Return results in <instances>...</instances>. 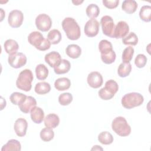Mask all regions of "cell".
<instances>
[{"mask_svg": "<svg viewBox=\"0 0 151 151\" xmlns=\"http://www.w3.org/2000/svg\"><path fill=\"white\" fill-rule=\"evenodd\" d=\"M35 74L38 80H44L48 77V70L44 64H40L35 67Z\"/></svg>", "mask_w": 151, "mask_h": 151, "instance_id": "25", "label": "cell"}, {"mask_svg": "<svg viewBox=\"0 0 151 151\" xmlns=\"http://www.w3.org/2000/svg\"><path fill=\"white\" fill-rule=\"evenodd\" d=\"M87 81L91 87L97 88L101 86L103 79L101 74L99 72L93 71L88 75Z\"/></svg>", "mask_w": 151, "mask_h": 151, "instance_id": "13", "label": "cell"}, {"mask_svg": "<svg viewBox=\"0 0 151 151\" xmlns=\"http://www.w3.org/2000/svg\"><path fill=\"white\" fill-rule=\"evenodd\" d=\"M131 71L132 65L130 63H122L118 67L117 73L120 77H126L129 75Z\"/></svg>", "mask_w": 151, "mask_h": 151, "instance_id": "27", "label": "cell"}, {"mask_svg": "<svg viewBox=\"0 0 151 151\" xmlns=\"http://www.w3.org/2000/svg\"><path fill=\"white\" fill-rule=\"evenodd\" d=\"M71 68L69 61L65 59H61L60 63L54 67L55 73L57 74H63L68 73Z\"/></svg>", "mask_w": 151, "mask_h": 151, "instance_id": "19", "label": "cell"}, {"mask_svg": "<svg viewBox=\"0 0 151 151\" xmlns=\"http://www.w3.org/2000/svg\"><path fill=\"white\" fill-rule=\"evenodd\" d=\"M30 116L32 122L37 124L41 123L44 118V113L42 109L35 106L30 111Z\"/></svg>", "mask_w": 151, "mask_h": 151, "instance_id": "17", "label": "cell"}, {"mask_svg": "<svg viewBox=\"0 0 151 151\" xmlns=\"http://www.w3.org/2000/svg\"><path fill=\"white\" fill-rule=\"evenodd\" d=\"M28 41L30 44L40 51H45L51 47L50 42L47 38H44L42 34L38 31L31 32L28 37Z\"/></svg>", "mask_w": 151, "mask_h": 151, "instance_id": "2", "label": "cell"}, {"mask_svg": "<svg viewBox=\"0 0 151 151\" xmlns=\"http://www.w3.org/2000/svg\"><path fill=\"white\" fill-rule=\"evenodd\" d=\"M60 118L58 115L51 113L47 115L44 118V124L47 127L54 129L58 126Z\"/></svg>", "mask_w": 151, "mask_h": 151, "instance_id": "18", "label": "cell"}, {"mask_svg": "<svg viewBox=\"0 0 151 151\" xmlns=\"http://www.w3.org/2000/svg\"><path fill=\"white\" fill-rule=\"evenodd\" d=\"M35 25L38 29L42 32H46L51 28L52 20L47 14H41L35 18Z\"/></svg>", "mask_w": 151, "mask_h": 151, "instance_id": "9", "label": "cell"}, {"mask_svg": "<svg viewBox=\"0 0 151 151\" xmlns=\"http://www.w3.org/2000/svg\"><path fill=\"white\" fill-rule=\"evenodd\" d=\"M71 86L70 80L67 77H61L54 82V87L58 91H64L68 89Z\"/></svg>", "mask_w": 151, "mask_h": 151, "instance_id": "22", "label": "cell"}, {"mask_svg": "<svg viewBox=\"0 0 151 151\" xmlns=\"http://www.w3.org/2000/svg\"><path fill=\"white\" fill-rule=\"evenodd\" d=\"M40 135L41 140L44 142H49L54 138V132L52 129L46 127L41 130Z\"/></svg>", "mask_w": 151, "mask_h": 151, "instance_id": "33", "label": "cell"}, {"mask_svg": "<svg viewBox=\"0 0 151 151\" xmlns=\"http://www.w3.org/2000/svg\"><path fill=\"white\" fill-rule=\"evenodd\" d=\"M86 12L87 15L89 17L95 19L100 14V9L99 6L95 4H91L86 8Z\"/></svg>", "mask_w": 151, "mask_h": 151, "instance_id": "32", "label": "cell"}, {"mask_svg": "<svg viewBox=\"0 0 151 151\" xmlns=\"http://www.w3.org/2000/svg\"><path fill=\"white\" fill-rule=\"evenodd\" d=\"M147 57L142 54H138L134 60V64L138 68H143L145 66L147 63Z\"/></svg>", "mask_w": 151, "mask_h": 151, "instance_id": "39", "label": "cell"}, {"mask_svg": "<svg viewBox=\"0 0 151 151\" xmlns=\"http://www.w3.org/2000/svg\"><path fill=\"white\" fill-rule=\"evenodd\" d=\"M122 42L125 45H136L138 42V38L134 32H131L127 36L123 38Z\"/></svg>", "mask_w": 151, "mask_h": 151, "instance_id": "36", "label": "cell"}, {"mask_svg": "<svg viewBox=\"0 0 151 151\" xmlns=\"http://www.w3.org/2000/svg\"><path fill=\"white\" fill-rule=\"evenodd\" d=\"M119 90V86L116 81L113 80H109L105 83L104 87L99 91V97L104 100L112 99Z\"/></svg>", "mask_w": 151, "mask_h": 151, "instance_id": "6", "label": "cell"}, {"mask_svg": "<svg viewBox=\"0 0 151 151\" xmlns=\"http://www.w3.org/2000/svg\"><path fill=\"white\" fill-rule=\"evenodd\" d=\"M113 130L120 136H127L131 133V127L126 119L122 116L114 118L111 123Z\"/></svg>", "mask_w": 151, "mask_h": 151, "instance_id": "4", "label": "cell"}, {"mask_svg": "<svg viewBox=\"0 0 151 151\" xmlns=\"http://www.w3.org/2000/svg\"><path fill=\"white\" fill-rule=\"evenodd\" d=\"M98 140L103 145H110L113 142V137L110 133L105 131L99 134Z\"/></svg>", "mask_w": 151, "mask_h": 151, "instance_id": "31", "label": "cell"}, {"mask_svg": "<svg viewBox=\"0 0 151 151\" xmlns=\"http://www.w3.org/2000/svg\"><path fill=\"white\" fill-rule=\"evenodd\" d=\"M62 27L69 40H77L80 37V27L74 18H65L62 21Z\"/></svg>", "mask_w": 151, "mask_h": 151, "instance_id": "1", "label": "cell"}, {"mask_svg": "<svg viewBox=\"0 0 151 151\" xmlns=\"http://www.w3.org/2000/svg\"><path fill=\"white\" fill-rule=\"evenodd\" d=\"M47 40L52 44H57L61 40V34L58 29H52L47 34Z\"/></svg>", "mask_w": 151, "mask_h": 151, "instance_id": "26", "label": "cell"}, {"mask_svg": "<svg viewBox=\"0 0 151 151\" xmlns=\"http://www.w3.org/2000/svg\"><path fill=\"white\" fill-rule=\"evenodd\" d=\"M144 98L143 96L136 92H132L126 94L122 99V106L127 109H131L133 107L139 106L143 103Z\"/></svg>", "mask_w": 151, "mask_h": 151, "instance_id": "5", "label": "cell"}, {"mask_svg": "<svg viewBox=\"0 0 151 151\" xmlns=\"http://www.w3.org/2000/svg\"><path fill=\"white\" fill-rule=\"evenodd\" d=\"M28 123L24 118H19L15 122L14 129L16 134L19 137H23L26 134Z\"/></svg>", "mask_w": 151, "mask_h": 151, "instance_id": "15", "label": "cell"}, {"mask_svg": "<svg viewBox=\"0 0 151 151\" xmlns=\"http://www.w3.org/2000/svg\"><path fill=\"white\" fill-rule=\"evenodd\" d=\"M73 101V96L70 93H64L58 97V102L62 106H67Z\"/></svg>", "mask_w": 151, "mask_h": 151, "instance_id": "37", "label": "cell"}, {"mask_svg": "<svg viewBox=\"0 0 151 151\" xmlns=\"http://www.w3.org/2000/svg\"><path fill=\"white\" fill-rule=\"evenodd\" d=\"M116 58V55L114 50L111 51L107 54L101 55V58L103 63L106 64H110L114 62Z\"/></svg>", "mask_w": 151, "mask_h": 151, "instance_id": "38", "label": "cell"}, {"mask_svg": "<svg viewBox=\"0 0 151 151\" xmlns=\"http://www.w3.org/2000/svg\"><path fill=\"white\" fill-rule=\"evenodd\" d=\"M8 64L14 68H19L27 63V57L22 52H15L9 55L8 58Z\"/></svg>", "mask_w": 151, "mask_h": 151, "instance_id": "8", "label": "cell"}, {"mask_svg": "<svg viewBox=\"0 0 151 151\" xmlns=\"http://www.w3.org/2000/svg\"><path fill=\"white\" fill-rule=\"evenodd\" d=\"M44 60L51 67L54 68L60 63L61 60V57L58 52L53 51L45 55Z\"/></svg>", "mask_w": 151, "mask_h": 151, "instance_id": "16", "label": "cell"}, {"mask_svg": "<svg viewBox=\"0 0 151 151\" xmlns=\"http://www.w3.org/2000/svg\"><path fill=\"white\" fill-rule=\"evenodd\" d=\"M134 48L131 47L129 46L126 47L123 51L122 53V61L123 63H130L132 60L133 54H134Z\"/></svg>", "mask_w": 151, "mask_h": 151, "instance_id": "34", "label": "cell"}, {"mask_svg": "<svg viewBox=\"0 0 151 151\" xmlns=\"http://www.w3.org/2000/svg\"><path fill=\"white\" fill-rule=\"evenodd\" d=\"M33 79L34 76L32 71L29 69H25L19 74L16 81V86L20 90L29 91L31 89V83Z\"/></svg>", "mask_w": 151, "mask_h": 151, "instance_id": "3", "label": "cell"}, {"mask_svg": "<svg viewBox=\"0 0 151 151\" xmlns=\"http://www.w3.org/2000/svg\"><path fill=\"white\" fill-rule=\"evenodd\" d=\"M24 15L19 10H12L8 15V22L9 25L12 28L19 27L22 25Z\"/></svg>", "mask_w": 151, "mask_h": 151, "instance_id": "10", "label": "cell"}, {"mask_svg": "<svg viewBox=\"0 0 151 151\" xmlns=\"http://www.w3.org/2000/svg\"><path fill=\"white\" fill-rule=\"evenodd\" d=\"M139 17L145 22L151 21V6L150 5H143L140 9Z\"/></svg>", "mask_w": 151, "mask_h": 151, "instance_id": "29", "label": "cell"}, {"mask_svg": "<svg viewBox=\"0 0 151 151\" xmlns=\"http://www.w3.org/2000/svg\"><path fill=\"white\" fill-rule=\"evenodd\" d=\"M119 3V0H114V1H107V0H103V5L109 9H113L116 8Z\"/></svg>", "mask_w": 151, "mask_h": 151, "instance_id": "40", "label": "cell"}, {"mask_svg": "<svg viewBox=\"0 0 151 151\" xmlns=\"http://www.w3.org/2000/svg\"><path fill=\"white\" fill-rule=\"evenodd\" d=\"M65 52L69 57L76 59L80 56L81 49L77 44H70L66 47Z\"/></svg>", "mask_w": 151, "mask_h": 151, "instance_id": "20", "label": "cell"}, {"mask_svg": "<svg viewBox=\"0 0 151 151\" xmlns=\"http://www.w3.org/2000/svg\"><path fill=\"white\" fill-rule=\"evenodd\" d=\"M100 24L103 33L106 36L113 38L115 28L113 18L110 16L104 15L101 18Z\"/></svg>", "mask_w": 151, "mask_h": 151, "instance_id": "7", "label": "cell"}, {"mask_svg": "<svg viewBox=\"0 0 151 151\" xmlns=\"http://www.w3.org/2000/svg\"><path fill=\"white\" fill-rule=\"evenodd\" d=\"M26 97L27 96L24 94L23 93L19 92H14L11 94L9 99L12 104L15 105H18L25 99Z\"/></svg>", "mask_w": 151, "mask_h": 151, "instance_id": "35", "label": "cell"}, {"mask_svg": "<svg viewBox=\"0 0 151 151\" xmlns=\"http://www.w3.org/2000/svg\"><path fill=\"white\" fill-rule=\"evenodd\" d=\"M99 49L101 55L107 54L113 50L111 43L106 40H102L100 41L99 44Z\"/></svg>", "mask_w": 151, "mask_h": 151, "instance_id": "28", "label": "cell"}, {"mask_svg": "<svg viewBox=\"0 0 151 151\" xmlns=\"http://www.w3.org/2000/svg\"><path fill=\"white\" fill-rule=\"evenodd\" d=\"M72 2L75 5H80L81 3L83 2V1H72Z\"/></svg>", "mask_w": 151, "mask_h": 151, "instance_id": "41", "label": "cell"}, {"mask_svg": "<svg viewBox=\"0 0 151 151\" xmlns=\"http://www.w3.org/2000/svg\"><path fill=\"white\" fill-rule=\"evenodd\" d=\"M4 47L6 52L9 55H11L17 52V51L19 48V45L15 40L12 39H8L4 42Z\"/></svg>", "mask_w": 151, "mask_h": 151, "instance_id": "21", "label": "cell"}, {"mask_svg": "<svg viewBox=\"0 0 151 151\" xmlns=\"http://www.w3.org/2000/svg\"><path fill=\"white\" fill-rule=\"evenodd\" d=\"M137 3L134 0H125L122 5V9L127 14L134 13L137 8Z\"/></svg>", "mask_w": 151, "mask_h": 151, "instance_id": "24", "label": "cell"}, {"mask_svg": "<svg viewBox=\"0 0 151 151\" xmlns=\"http://www.w3.org/2000/svg\"><path fill=\"white\" fill-rule=\"evenodd\" d=\"M100 24L96 19L92 18L89 19L85 24L84 31L86 36L93 37L96 36L99 31Z\"/></svg>", "mask_w": 151, "mask_h": 151, "instance_id": "11", "label": "cell"}, {"mask_svg": "<svg viewBox=\"0 0 151 151\" xmlns=\"http://www.w3.org/2000/svg\"><path fill=\"white\" fill-rule=\"evenodd\" d=\"M129 25L123 21H119L116 25L113 33V37L116 39L123 38L129 33Z\"/></svg>", "mask_w": 151, "mask_h": 151, "instance_id": "12", "label": "cell"}, {"mask_svg": "<svg viewBox=\"0 0 151 151\" xmlns=\"http://www.w3.org/2000/svg\"><path fill=\"white\" fill-rule=\"evenodd\" d=\"M1 109L2 107V106H3L2 105H4V107L6 106V101H5L4 103H3L4 101V99H3L2 97H1Z\"/></svg>", "mask_w": 151, "mask_h": 151, "instance_id": "43", "label": "cell"}, {"mask_svg": "<svg viewBox=\"0 0 151 151\" xmlns=\"http://www.w3.org/2000/svg\"><path fill=\"white\" fill-rule=\"evenodd\" d=\"M103 150V148L100 147V146H98V145H96V146H94V147L91 149V150Z\"/></svg>", "mask_w": 151, "mask_h": 151, "instance_id": "42", "label": "cell"}, {"mask_svg": "<svg viewBox=\"0 0 151 151\" xmlns=\"http://www.w3.org/2000/svg\"><path fill=\"white\" fill-rule=\"evenodd\" d=\"M34 89L38 94H45L50 91L51 86L47 82H40L36 84Z\"/></svg>", "mask_w": 151, "mask_h": 151, "instance_id": "30", "label": "cell"}, {"mask_svg": "<svg viewBox=\"0 0 151 151\" xmlns=\"http://www.w3.org/2000/svg\"><path fill=\"white\" fill-rule=\"evenodd\" d=\"M21 150V143L15 139H11L4 145L2 149V151H20Z\"/></svg>", "mask_w": 151, "mask_h": 151, "instance_id": "23", "label": "cell"}, {"mask_svg": "<svg viewBox=\"0 0 151 151\" xmlns=\"http://www.w3.org/2000/svg\"><path fill=\"white\" fill-rule=\"evenodd\" d=\"M37 105V101L32 96H27L25 99L18 106L20 110L23 112L24 113H28L31 109L36 106Z\"/></svg>", "mask_w": 151, "mask_h": 151, "instance_id": "14", "label": "cell"}]
</instances>
